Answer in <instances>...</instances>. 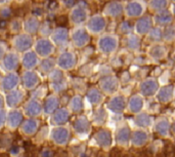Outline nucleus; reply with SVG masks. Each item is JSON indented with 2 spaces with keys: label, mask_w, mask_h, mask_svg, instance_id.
Masks as SVG:
<instances>
[{
  "label": "nucleus",
  "mask_w": 175,
  "mask_h": 157,
  "mask_svg": "<svg viewBox=\"0 0 175 157\" xmlns=\"http://www.w3.org/2000/svg\"><path fill=\"white\" fill-rule=\"evenodd\" d=\"M117 38L114 35H106V37L99 40V47L103 49V54H111L117 47Z\"/></svg>",
  "instance_id": "f257e3e1"
},
{
  "label": "nucleus",
  "mask_w": 175,
  "mask_h": 157,
  "mask_svg": "<svg viewBox=\"0 0 175 157\" xmlns=\"http://www.w3.org/2000/svg\"><path fill=\"white\" fill-rule=\"evenodd\" d=\"M51 137H52L55 143L58 144V145H62V144H66L68 141L69 131L66 127H57V128L53 129Z\"/></svg>",
  "instance_id": "f03ea898"
},
{
  "label": "nucleus",
  "mask_w": 175,
  "mask_h": 157,
  "mask_svg": "<svg viewBox=\"0 0 175 157\" xmlns=\"http://www.w3.org/2000/svg\"><path fill=\"white\" fill-rule=\"evenodd\" d=\"M22 120L23 115L20 111H11L7 116V123L9 125V127H11V128H16L21 124Z\"/></svg>",
  "instance_id": "7ed1b4c3"
},
{
  "label": "nucleus",
  "mask_w": 175,
  "mask_h": 157,
  "mask_svg": "<svg viewBox=\"0 0 175 157\" xmlns=\"http://www.w3.org/2000/svg\"><path fill=\"white\" fill-rule=\"evenodd\" d=\"M89 28L92 32L94 33H98L101 32V30H103L106 27V22L101 16H94V18L91 19V21L89 22Z\"/></svg>",
  "instance_id": "20e7f679"
},
{
  "label": "nucleus",
  "mask_w": 175,
  "mask_h": 157,
  "mask_svg": "<svg viewBox=\"0 0 175 157\" xmlns=\"http://www.w3.org/2000/svg\"><path fill=\"white\" fill-rule=\"evenodd\" d=\"M143 6L140 4V2L133 1L127 5V14L129 16H138L141 14V12H143Z\"/></svg>",
  "instance_id": "39448f33"
},
{
  "label": "nucleus",
  "mask_w": 175,
  "mask_h": 157,
  "mask_svg": "<svg viewBox=\"0 0 175 157\" xmlns=\"http://www.w3.org/2000/svg\"><path fill=\"white\" fill-rule=\"evenodd\" d=\"M37 128H38V121L31 118L24 122L23 127H22V131H23V133H25L26 135L31 136V135H34V133H36Z\"/></svg>",
  "instance_id": "423d86ee"
},
{
  "label": "nucleus",
  "mask_w": 175,
  "mask_h": 157,
  "mask_svg": "<svg viewBox=\"0 0 175 157\" xmlns=\"http://www.w3.org/2000/svg\"><path fill=\"white\" fill-rule=\"evenodd\" d=\"M152 27V22L149 16H145V18L140 19L136 24V30L139 34H145Z\"/></svg>",
  "instance_id": "0eeeda50"
},
{
  "label": "nucleus",
  "mask_w": 175,
  "mask_h": 157,
  "mask_svg": "<svg viewBox=\"0 0 175 157\" xmlns=\"http://www.w3.org/2000/svg\"><path fill=\"white\" fill-rule=\"evenodd\" d=\"M18 82V78L16 74H9L6 76L2 81V87L6 91H10V89L14 88Z\"/></svg>",
  "instance_id": "6e6552de"
},
{
  "label": "nucleus",
  "mask_w": 175,
  "mask_h": 157,
  "mask_svg": "<svg viewBox=\"0 0 175 157\" xmlns=\"http://www.w3.org/2000/svg\"><path fill=\"white\" fill-rule=\"evenodd\" d=\"M105 11L111 16H119L122 14V5L120 4V2H111L110 4H108Z\"/></svg>",
  "instance_id": "1a4fd4ad"
},
{
  "label": "nucleus",
  "mask_w": 175,
  "mask_h": 157,
  "mask_svg": "<svg viewBox=\"0 0 175 157\" xmlns=\"http://www.w3.org/2000/svg\"><path fill=\"white\" fill-rule=\"evenodd\" d=\"M26 113L31 117L38 116L41 113V106L37 101H31L26 106Z\"/></svg>",
  "instance_id": "9d476101"
},
{
  "label": "nucleus",
  "mask_w": 175,
  "mask_h": 157,
  "mask_svg": "<svg viewBox=\"0 0 175 157\" xmlns=\"http://www.w3.org/2000/svg\"><path fill=\"white\" fill-rule=\"evenodd\" d=\"M23 80H24V84L27 88H33L37 84V82H38L37 75L32 72H27L24 75V79Z\"/></svg>",
  "instance_id": "9b49d317"
},
{
  "label": "nucleus",
  "mask_w": 175,
  "mask_h": 157,
  "mask_svg": "<svg viewBox=\"0 0 175 157\" xmlns=\"http://www.w3.org/2000/svg\"><path fill=\"white\" fill-rule=\"evenodd\" d=\"M22 98L23 96L20 91H11L6 97V102H7V105L9 107H16L22 101Z\"/></svg>",
  "instance_id": "f8f14e48"
},
{
  "label": "nucleus",
  "mask_w": 175,
  "mask_h": 157,
  "mask_svg": "<svg viewBox=\"0 0 175 157\" xmlns=\"http://www.w3.org/2000/svg\"><path fill=\"white\" fill-rule=\"evenodd\" d=\"M172 22V16L167 10H162L156 16V23L159 25H168Z\"/></svg>",
  "instance_id": "ddd939ff"
},
{
  "label": "nucleus",
  "mask_w": 175,
  "mask_h": 157,
  "mask_svg": "<svg viewBox=\"0 0 175 157\" xmlns=\"http://www.w3.org/2000/svg\"><path fill=\"white\" fill-rule=\"evenodd\" d=\"M68 118H69V113L68 111L64 110V109H60V110L57 111L55 114L53 115V121H55V123H57L58 125L66 123Z\"/></svg>",
  "instance_id": "4468645a"
},
{
  "label": "nucleus",
  "mask_w": 175,
  "mask_h": 157,
  "mask_svg": "<svg viewBox=\"0 0 175 157\" xmlns=\"http://www.w3.org/2000/svg\"><path fill=\"white\" fill-rule=\"evenodd\" d=\"M156 89H157V83L153 79L152 80L149 79V80H147L145 82H143V85L141 84V91H143V95H153V93Z\"/></svg>",
  "instance_id": "2eb2a0df"
},
{
  "label": "nucleus",
  "mask_w": 175,
  "mask_h": 157,
  "mask_svg": "<svg viewBox=\"0 0 175 157\" xmlns=\"http://www.w3.org/2000/svg\"><path fill=\"white\" fill-rule=\"evenodd\" d=\"M74 41L76 43V45L82 46V45H85L88 42V36H87V34L84 31L79 30L74 34Z\"/></svg>",
  "instance_id": "dca6fc26"
},
{
  "label": "nucleus",
  "mask_w": 175,
  "mask_h": 157,
  "mask_svg": "<svg viewBox=\"0 0 175 157\" xmlns=\"http://www.w3.org/2000/svg\"><path fill=\"white\" fill-rule=\"evenodd\" d=\"M88 128H89V123L84 117L79 118L78 120L75 122V129H76V131H78L79 133H87Z\"/></svg>",
  "instance_id": "f3484780"
},
{
  "label": "nucleus",
  "mask_w": 175,
  "mask_h": 157,
  "mask_svg": "<svg viewBox=\"0 0 175 157\" xmlns=\"http://www.w3.org/2000/svg\"><path fill=\"white\" fill-rule=\"evenodd\" d=\"M57 106H58V100L57 99V98L55 97L48 98L47 101H46V103H45V106H44L45 113L50 114V113H52L53 111L57 108Z\"/></svg>",
  "instance_id": "a211bd4d"
},
{
  "label": "nucleus",
  "mask_w": 175,
  "mask_h": 157,
  "mask_svg": "<svg viewBox=\"0 0 175 157\" xmlns=\"http://www.w3.org/2000/svg\"><path fill=\"white\" fill-rule=\"evenodd\" d=\"M96 140L101 145L105 146H109L111 144V137H110V133L106 131H101L98 133H96Z\"/></svg>",
  "instance_id": "6ab92c4d"
},
{
  "label": "nucleus",
  "mask_w": 175,
  "mask_h": 157,
  "mask_svg": "<svg viewBox=\"0 0 175 157\" xmlns=\"http://www.w3.org/2000/svg\"><path fill=\"white\" fill-rule=\"evenodd\" d=\"M124 100H123L122 97H117L115 99L112 100L111 104L109 105L111 107V109L115 112H121V111L124 109Z\"/></svg>",
  "instance_id": "aec40b11"
},
{
  "label": "nucleus",
  "mask_w": 175,
  "mask_h": 157,
  "mask_svg": "<svg viewBox=\"0 0 175 157\" xmlns=\"http://www.w3.org/2000/svg\"><path fill=\"white\" fill-rule=\"evenodd\" d=\"M60 65L64 69H69L74 65V56L70 54H62V58H60Z\"/></svg>",
  "instance_id": "412c9836"
},
{
  "label": "nucleus",
  "mask_w": 175,
  "mask_h": 157,
  "mask_svg": "<svg viewBox=\"0 0 175 157\" xmlns=\"http://www.w3.org/2000/svg\"><path fill=\"white\" fill-rule=\"evenodd\" d=\"M37 49H38L39 54H41L42 56H45V54H50L52 47H51L50 43H49L48 41L41 40V41H39V42H38Z\"/></svg>",
  "instance_id": "4be33fe9"
},
{
  "label": "nucleus",
  "mask_w": 175,
  "mask_h": 157,
  "mask_svg": "<svg viewBox=\"0 0 175 157\" xmlns=\"http://www.w3.org/2000/svg\"><path fill=\"white\" fill-rule=\"evenodd\" d=\"M103 88L106 91H113L116 88V80L113 77H108L103 80Z\"/></svg>",
  "instance_id": "5701e85b"
},
{
  "label": "nucleus",
  "mask_w": 175,
  "mask_h": 157,
  "mask_svg": "<svg viewBox=\"0 0 175 157\" xmlns=\"http://www.w3.org/2000/svg\"><path fill=\"white\" fill-rule=\"evenodd\" d=\"M149 4H151V7L153 9L157 10V11L159 10L160 12L168 5V0H152V3Z\"/></svg>",
  "instance_id": "b1692460"
},
{
  "label": "nucleus",
  "mask_w": 175,
  "mask_h": 157,
  "mask_svg": "<svg viewBox=\"0 0 175 157\" xmlns=\"http://www.w3.org/2000/svg\"><path fill=\"white\" fill-rule=\"evenodd\" d=\"M147 133H142V131H136V133L133 135V143L135 145H142L145 144V142L147 141Z\"/></svg>",
  "instance_id": "393cba45"
},
{
  "label": "nucleus",
  "mask_w": 175,
  "mask_h": 157,
  "mask_svg": "<svg viewBox=\"0 0 175 157\" xmlns=\"http://www.w3.org/2000/svg\"><path fill=\"white\" fill-rule=\"evenodd\" d=\"M72 16H73L74 22L82 23V22H84L85 19H86V12H85V10L81 9V8H78V9L75 10L74 14H72Z\"/></svg>",
  "instance_id": "a878e982"
},
{
  "label": "nucleus",
  "mask_w": 175,
  "mask_h": 157,
  "mask_svg": "<svg viewBox=\"0 0 175 157\" xmlns=\"http://www.w3.org/2000/svg\"><path fill=\"white\" fill-rule=\"evenodd\" d=\"M171 93H172V88H171V87H168V88H167V87H165V88H163L161 91H160L158 98H159L162 102L166 103V102H167L168 100H170V98H171Z\"/></svg>",
  "instance_id": "bb28decb"
},
{
  "label": "nucleus",
  "mask_w": 175,
  "mask_h": 157,
  "mask_svg": "<svg viewBox=\"0 0 175 157\" xmlns=\"http://www.w3.org/2000/svg\"><path fill=\"white\" fill-rule=\"evenodd\" d=\"M141 107H142V101H141L140 98L134 97V98H132V99H131L130 108H131V110H132L133 112H137V111H139L141 109Z\"/></svg>",
  "instance_id": "cd10ccee"
},
{
  "label": "nucleus",
  "mask_w": 175,
  "mask_h": 157,
  "mask_svg": "<svg viewBox=\"0 0 175 157\" xmlns=\"http://www.w3.org/2000/svg\"><path fill=\"white\" fill-rule=\"evenodd\" d=\"M36 56L33 54H28L25 56V60H24V65L26 68H32L35 66L36 64Z\"/></svg>",
  "instance_id": "c85d7f7f"
},
{
  "label": "nucleus",
  "mask_w": 175,
  "mask_h": 157,
  "mask_svg": "<svg viewBox=\"0 0 175 157\" xmlns=\"http://www.w3.org/2000/svg\"><path fill=\"white\" fill-rule=\"evenodd\" d=\"M129 137V129L128 128H122L119 131L118 135H117V140L120 142L121 144H124L127 142Z\"/></svg>",
  "instance_id": "c756f323"
},
{
  "label": "nucleus",
  "mask_w": 175,
  "mask_h": 157,
  "mask_svg": "<svg viewBox=\"0 0 175 157\" xmlns=\"http://www.w3.org/2000/svg\"><path fill=\"white\" fill-rule=\"evenodd\" d=\"M88 99L91 103H99V101L101 100V95L96 89H91L88 93Z\"/></svg>",
  "instance_id": "7c9ffc66"
},
{
  "label": "nucleus",
  "mask_w": 175,
  "mask_h": 157,
  "mask_svg": "<svg viewBox=\"0 0 175 157\" xmlns=\"http://www.w3.org/2000/svg\"><path fill=\"white\" fill-rule=\"evenodd\" d=\"M82 100H81L80 97H75L74 99L72 100V103H71V108H72L73 111L75 112H78L82 109Z\"/></svg>",
  "instance_id": "2f4dec72"
},
{
  "label": "nucleus",
  "mask_w": 175,
  "mask_h": 157,
  "mask_svg": "<svg viewBox=\"0 0 175 157\" xmlns=\"http://www.w3.org/2000/svg\"><path fill=\"white\" fill-rule=\"evenodd\" d=\"M4 65H5L7 70H12V69H14V67L16 66V56H8L7 58H6V61L5 63H4Z\"/></svg>",
  "instance_id": "473e14b6"
},
{
  "label": "nucleus",
  "mask_w": 175,
  "mask_h": 157,
  "mask_svg": "<svg viewBox=\"0 0 175 157\" xmlns=\"http://www.w3.org/2000/svg\"><path fill=\"white\" fill-rule=\"evenodd\" d=\"M162 52H165L163 46H155L152 49V56L155 59H161L164 56V54Z\"/></svg>",
  "instance_id": "72a5a7b5"
},
{
  "label": "nucleus",
  "mask_w": 175,
  "mask_h": 157,
  "mask_svg": "<svg viewBox=\"0 0 175 157\" xmlns=\"http://www.w3.org/2000/svg\"><path fill=\"white\" fill-rule=\"evenodd\" d=\"M161 36H162V32L159 28L154 29V30H152L151 33H149V39H151L152 41H154V42L159 41L160 39H161Z\"/></svg>",
  "instance_id": "f704fd0d"
},
{
  "label": "nucleus",
  "mask_w": 175,
  "mask_h": 157,
  "mask_svg": "<svg viewBox=\"0 0 175 157\" xmlns=\"http://www.w3.org/2000/svg\"><path fill=\"white\" fill-rule=\"evenodd\" d=\"M18 45L20 46V45H22V46L20 47V49H28L29 46L31 45V40L29 37H22V38H18Z\"/></svg>",
  "instance_id": "c9c22d12"
},
{
  "label": "nucleus",
  "mask_w": 175,
  "mask_h": 157,
  "mask_svg": "<svg viewBox=\"0 0 175 157\" xmlns=\"http://www.w3.org/2000/svg\"><path fill=\"white\" fill-rule=\"evenodd\" d=\"M164 36H165V40L173 41L175 39V30L172 27H168V28H166Z\"/></svg>",
  "instance_id": "e433bc0d"
},
{
  "label": "nucleus",
  "mask_w": 175,
  "mask_h": 157,
  "mask_svg": "<svg viewBox=\"0 0 175 157\" xmlns=\"http://www.w3.org/2000/svg\"><path fill=\"white\" fill-rule=\"evenodd\" d=\"M157 131H159L161 135H166L168 131V122L166 121L162 120L158 123V126H157Z\"/></svg>",
  "instance_id": "4c0bfd02"
},
{
  "label": "nucleus",
  "mask_w": 175,
  "mask_h": 157,
  "mask_svg": "<svg viewBox=\"0 0 175 157\" xmlns=\"http://www.w3.org/2000/svg\"><path fill=\"white\" fill-rule=\"evenodd\" d=\"M128 46L131 49H137L139 47V39L136 36H132L128 38Z\"/></svg>",
  "instance_id": "58836bf2"
},
{
  "label": "nucleus",
  "mask_w": 175,
  "mask_h": 157,
  "mask_svg": "<svg viewBox=\"0 0 175 157\" xmlns=\"http://www.w3.org/2000/svg\"><path fill=\"white\" fill-rule=\"evenodd\" d=\"M55 41L57 42H64L67 39V32L64 30H58L55 33Z\"/></svg>",
  "instance_id": "ea45409f"
},
{
  "label": "nucleus",
  "mask_w": 175,
  "mask_h": 157,
  "mask_svg": "<svg viewBox=\"0 0 175 157\" xmlns=\"http://www.w3.org/2000/svg\"><path fill=\"white\" fill-rule=\"evenodd\" d=\"M136 122L139 126H147L149 124V118L147 115H141L137 118Z\"/></svg>",
  "instance_id": "a19ab883"
},
{
  "label": "nucleus",
  "mask_w": 175,
  "mask_h": 157,
  "mask_svg": "<svg viewBox=\"0 0 175 157\" xmlns=\"http://www.w3.org/2000/svg\"><path fill=\"white\" fill-rule=\"evenodd\" d=\"M52 66H53L52 60H46V61H44V63H43L42 69L43 70H50V69L52 68Z\"/></svg>",
  "instance_id": "79ce46f5"
},
{
  "label": "nucleus",
  "mask_w": 175,
  "mask_h": 157,
  "mask_svg": "<svg viewBox=\"0 0 175 157\" xmlns=\"http://www.w3.org/2000/svg\"><path fill=\"white\" fill-rule=\"evenodd\" d=\"M5 120H6V113H5V111L0 110V128L3 126V124L5 123Z\"/></svg>",
  "instance_id": "37998d69"
},
{
  "label": "nucleus",
  "mask_w": 175,
  "mask_h": 157,
  "mask_svg": "<svg viewBox=\"0 0 175 157\" xmlns=\"http://www.w3.org/2000/svg\"><path fill=\"white\" fill-rule=\"evenodd\" d=\"M42 157H50V152H49V150H45L42 153Z\"/></svg>",
  "instance_id": "c03bdc74"
},
{
  "label": "nucleus",
  "mask_w": 175,
  "mask_h": 157,
  "mask_svg": "<svg viewBox=\"0 0 175 157\" xmlns=\"http://www.w3.org/2000/svg\"><path fill=\"white\" fill-rule=\"evenodd\" d=\"M74 2H75V0H66V3L68 6H72L73 4H74Z\"/></svg>",
  "instance_id": "a18cd8bd"
},
{
  "label": "nucleus",
  "mask_w": 175,
  "mask_h": 157,
  "mask_svg": "<svg viewBox=\"0 0 175 157\" xmlns=\"http://www.w3.org/2000/svg\"><path fill=\"white\" fill-rule=\"evenodd\" d=\"M1 106H2V99L0 98V108H1Z\"/></svg>",
  "instance_id": "49530a36"
},
{
  "label": "nucleus",
  "mask_w": 175,
  "mask_h": 157,
  "mask_svg": "<svg viewBox=\"0 0 175 157\" xmlns=\"http://www.w3.org/2000/svg\"><path fill=\"white\" fill-rule=\"evenodd\" d=\"M1 54H2V51L0 49V56H1Z\"/></svg>",
  "instance_id": "de8ad7c7"
},
{
  "label": "nucleus",
  "mask_w": 175,
  "mask_h": 157,
  "mask_svg": "<svg viewBox=\"0 0 175 157\" xmlns=\"http://www.w3.org/2000/svg\"><path fill=\"white\" fill-rule=\"evenodd\" d=\"M173 129H174V133H175V124H174V127H173Z\"/></svg>",
  "instance_id": "09e8293b"
},
{
  "label": "nucleus",
  "mask_w": 175,
  "mask_h": 157,
  "mask_svg": "<svg viewBox=\"0 0 175 157\" xmlns=\"http://www.w3.org/2000/svg\"><path fill=\"white\" fill-rule=\"evenodd\" d=\"M174 10H175V8H174Z\"/></svg>",
  "instance_id": "8fccbe9b"
},
{
  "label": "nucleus",
  "mask_w": 175,
  "mask_h": 157,
  "mask_svg": "<svg viewBox=\"0 0 175 157\" xmlns=\"http://www.w3.org/2000/svg\"><path fill=\"white\" fill-rule=\"evenodd\" d=\"M174 1H175V0H174Z\"/></svg>",
  "instance_id": "3c124183"
}]
</instances>
